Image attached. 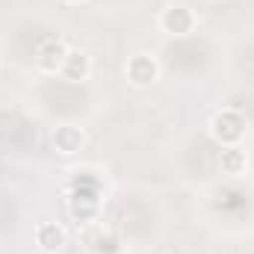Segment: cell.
<instances>
[{"label":"cell","instance_id":"7","mask_svg":"<svg viewBox=\"0 0 254 254\" xmlns=\"http://www.w3.org/2000/svg\"><path fill=\"white\" fill-rule=\"evenodd\" d=\"M54 145H57L60 154H77V151L83 148V130L74 127V125L57 127V133H54Z\"/></svg>","mask_w":254,"mask_h":254},{"label":"cell","instance_id":"3","mask_svg":"<svg viewBox=\"0 0 254 254\" xmlns=\"http://www.w3.org/2000/svg\"><path fill=\"white\" fill-rule=\"evenodd\" d=\"M65 57H68L65 45L60 39H54V36L39 39V45H36V51H33V60H36V65H39L42 71H63Z\"/></svg>","mask_w":254,"mask_h":254},{"label":"cell","instance_id":"11","mask_svg":"<svg viewBox=\"0 0 254 254\" xmlns=\"http://www.w3.org/2000/svg\"><path fill=\"white\" fill-rule=\"evenodd\" d=\"M65 3H80V0H65Z\"/></svg>","mask_w":254,"mask_h":254},{"label":"cell","instance_id":"1","mask_svg":"<svg viewBox=\"0 0 254 254\" xmlns=\"http://www.w3.org/2000/svg\"><path fill=\"white\" fill-rule=\"evenodd\" d=\"M98 204H101V181L92 178V175H77L74 184H71V216L86 222V219H95L98 213Z\"/></svg>","mask_w":254,"mask_h":254},{"label":"cell","instance_id":"8","mask_svg":"<svg viewBox=\"0 0 254 254\" xmlns=\"http://www.w3.org/2000/svg\"><path fill=\"white\" fill-rule=\"evenodd\" d=\"M89 57L86 54H80V51H68V57H65L63 63V74L68 80H86L89 77Z\"/></svg>","mask_w":254,"mask_h":254},{"label":"cell","instance_id":"4","mask_svg":"<svg viewBox=\"0 0 254 254\" xmlns=\"http://www.w3.org/2000/svg\"><path fill=\"white\" fill-rule=\"evenodd\" d=\"M160 27L169 36H187V33H192V27H195V15H192L187 6H169L160 15Z\"/></svg>","mask_w":254,"mask_h":254},{"label":"cell","instance_id":"2","mask_svg":"<svg viewBox=\"0 0 254 254\" xmlns=\"http://www.w3.org/2000/svg\"><path fill=\"white\" fill-rule=\"evenodd\" d=\"M213 139L216 142H222V145H237L240 139H243V133H246V119L237 113V110H222V113H216L213 116Z\"/></svg>","mask_w":254,"mask_h":254},{"label":"cell","instance_id":"10","mask_svg":"<svg viewBox=\"0 0 254 254\" xmlns=\"http://www.w3.org/2000/svg\"><path fill=\"white\" fill-rule=\"evenodd\" d=\"M95 254H119L122 252V246H119V237L116 234H101V237H95Z\"/></svg>","mask_w":254,"mask_h":254},{"label":"cell","instance_id":"9","mask_svg":"<svg viewBox=\"0 0 254 254\" xmlns=\"http://www.w3.org/2000/svg\"><path fill=\"white\" fill-rule=\"evenodd\" d=\"M219 166H222V172H225V175H240V172L246 169V151H243V148H237V145H228V148L222 151Z\"/></svg>","mask_w":254,"mask_h":254},{"label":"cell","instance_id":"6","mask_svg":"<svg viewBox=\"0 0 254 254\" xmlns=\"http://www.w3.org/2000/svg\"><path fill=\"white\" fill-rule=\"evenodd\" d=\"M36 243H39V249L45 254H54L65 246V231L57 222H45V225H39V231H36Z\"/></svg>","mask_w":254,"mask_h":254},{"label":"cell","instance_id":"5","mask_svg":"<svg viewBox=\"0 0 254 254\" xmlns=\"http://www.w3.org/2000/svg\"><path fill=\"white\" fill-rule=\"evenodd\" d=\"M157 74H160V68H157V60L154 57H148V54H139V57H133L130 63H127V80L133 83V86H151L154 80H157Z\"/></svg>","mask_w":254,"mask_h":254}]
</instances>
